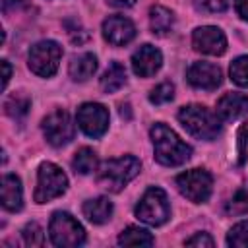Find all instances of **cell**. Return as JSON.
Instances as JSON below:
<instances>
[{
	"label": "cell",
	"instance_id": "obj_1",
	"mask_svg": "<svg viewBox=\"0 0 248 248\" xmlns=\"http://www.w3.org/2000/svg\"><path fill=\"white\" fill-rule=\"evenodd\" d=\"M151 141H153V151L157 163L165 167H178L184 165L192 157V147L182 141L174 130H170L167 124L157 122L151 126Z\"/></svg>",
	"mask_w": 248,
	"mask_h": 248
},
{
	"label": "cell",
	"instance_id": "obj_2",
	"mask_svg": "<svg viewBox=\"0 0 248 248\" xmlns=\"http://www.w3.org/2000/svg\"><path fill=\"white\" fill-rule=\"evenodd\" d=\"M180 124L198 140H215L221 132L219 114L203 105H186L178 110Z\"/></svg>",
	"mask_w": 248,
	"mask_h": 248
},
{
	"label": "cell",
	"instance_id": "obj_3",
	"mask_svg": "<svg viewBox=\"0 0 248 248\" xmlns=\"http://www.w3.org/2000/svg\"><path fill=\"white\" fill-rule=\"evenodd\" d=\"M140 161L134 155H124L118 159H108L101 165L97 172V184L108 192H120L138 172Z\"/></svg>",
	"mask_w": 248,
	"mask_h": 248
},
{
	"label": "cell",
	"instance_id": "obj_4",
	"mask_svg": "<svg viewBox=\"0 0 248 248\" xmlns=\"http://www.w3.org/2000/svg\"><path fill=\"white\" fill-rule=\"evenodd\" d=\"M48 232H50L52 244L62 246V248H74L85 242L83 227L66 211L52 213L50 223H48Z\"/></svg>",
	"mask_w": 248,
	"mask_h": 248
},
{
	"label": "cell",
	"instance_id": "obj_5",
	"mask_svg": "<svg viewBox=\"0 0 248 248\" xmlns=\"http://www.w3.org/2000/svg\"><path fill=\"white\" fill-rule=\"evenodd\" d=\"M169 215H170V205L167 194L157 186H151L136 205V217L151 227L163 225L169 219Z\"/></svg>",
	"mask_w": 248,
	"mask_h": 248
},
{
	"label": "cell",
	"instance_id": "obj_6",
	"mask_svg": "<svg viewBox=\"0 0 248 248\" xmlns=\"http://www.w3.org/2000/svg\"><path fill=\"white\" fill-rule=\"evenodd\" d=\"M68 188V178L60 167L54 163H43L37 172V188H35V202L46 203L58 196H62Z\"/></svg>",
	"mask_w": 248,
	"mask_h": 248
},
{
	"label": "cell",
	"instance_id": "obj_7",
	"mask_svg": "<svg viewBox=\"0 0 248 248\" xmlns=\"http://www.w3.org/2000/svg\"><path fill=\"white\" fill-rule=\"evenodd\" d=\"M176 188L190 202L203 203L211 196L213 178L203 169H190V170H186V172H182V174L176 176Z\"/></svg>",
	"mask_w": 248,
	"mask_h": 248
},
{
	"label": "cell",
	"instance_id": "obj_8",
	"mask_svg": "<svg viewBox=\"0 0 248 248\" xmlns=\"http://www.w3.org/2000/svg\"><path fill=\"white\" fill-rule=\"evenodd\" d=\"M62 46L54 41H39L29 50V68L41 78H50L58 70Z\"/></svg>",
	"mask_w": 248,
	"mask_h": 248
},
{
	"label": "cell",
	"instance_id": "obj_9",
	"mask_svg": "<svg viewBox=\"0 0 248 248\" xmlns=\"http://www.w3.org/2000/svg\"><path fill=\"white\" fill-rule=\"evenodd\" d=\"M43 134L46 138V141L54 147H62L66 143H70L74 140L76 128L72 124L70 114L64 108H56L52 110L48 116H45L43 120Z\"/></svg>",
	"mask_w": 248,
	"mask_h": 248
},
{
	"label": "cell",
	"instance_id": "obj_10",
	"mask_svg": "<svg viewBox=\"0 0 248 248\" xmlns=\"http://www.w3.org/2000/svg\"><path fill=\"white\" fill-rule=\"evenodd\" d=\"M78 124L89 138H101L108 130V110L101 103H83L78 108Z\"/></svg>",
	"mask_w": 248,
	"mask_h": 248
},
{
	"label": "cell",
	"instance_id": "obj_11",
	"mask_svg": "<svg viewBox=\"0 0 248 248\" xmlns=\"http://www.w3.org/2000/svg\"><path fill=\"white\" fill-rule=\"evenodd\" d=\"M192 45L198 52L219 56L227 50V37L219 27L203 25L192 33Z\"/></svg>",
	"mask_w": 248,
	"mask_h": 248
},
{
	"label": "cell",
	"instance_id": "obj_12",
	"mask_svg": "<svg viewBox=\"0 0 248 248\" xmlns=\"http://www.w3.org/2000/svg\"><path fill=\"white\" fill-rule=\"evenodd\" d=\"M186 78H188V83L196 89H205V91H213L221 85V68L217 64H211V62H205V60H200V62H194L188 72H186Z\"/></svg>",
	"mask_w": 248,
	"mask_h": 248
},
{
	"label": "cell",
	"instance_id": "obj_13",
	"mask_svg": "<svg viewBox=\"0 0 248 248\" xmlns=\"http://www.w3.org/2000/svg\"><path fill=\"white\" fill-rule=\"evenodd\" d=\"M103 37L114 46H124L136 37V25L124 16H110L103 21Z\"/></svg>",
	"mask_w": 248,
	"mask_h": 248
},
{
	"label": "cell",
	"instance_id": "obj_14",
	"mask_svg": "<svg viewBox=\"0 0 248 248\" xmlns=\"http://www.w3.org/2000/svg\"><path fill=\"white\" fill-rule=\"evenodd\" d=\"M163 64V54L153 45H141L132 54V70L140 78H151Z\"/></svg>",
	"mask_w": 248,
	"mask_h": 248
},
{
	"label": "cell",
	"instance_id": "obj_15",
	"mask_svg": "<svg viewBox=\"0 0 248 248\" xmlns=\"http://www.w3.org/2000/svg\"><path fill=\"white\" fill-rule=\"evenodd\" d=\"M217 114L223 120H236L248 114V95L244 93H225L217 101Z\"/></svg>",
	"mask_w": 248,
	"mask_h": 248
},
{
	"label": "cell",
	"instance_id": "obj_16",
	"mask_svg": "<svg viewBox=\"0 0 248 248\" xmlns=\"http://www.w3.org/2000/svg\"><path fill=\"white\" fill-rule=\"evenodd\" d=\"M2 205L8 211H19L23 207L21 182L16 174H4L2 178Z\"/></svg>",
	"mask_w": 248,
	"mask_h": 248
},
{
	"label": "cell",
	"instance_id": "obj_17",
	"mask_svg": "<svg viewBox=\"0 0 248 248\" xmlns=\"http://www.w3.org/2000/svg\"><path fill=\"white\" fill-rule=\"evenodd\" d=\"M97 70V56L91 54V52H83V54H78L72 58L70 62V78L76 79V81H85L89 79Z\"/></svg>",
	"mask_w": 248,
	"mask_h": 248
},
{
	"label": "cell",
	"instance_id": "obj_18",
	"mask_svg": "<svg viewBox=\"0 0 248 248\" xmlns=\"http://www.w3.org/2000/svg\"><path fill=\"white\" fill-rule=\"evenodd\" d=\"M81 211H83V215H85L91 223H95V225H103V223H107V221L110 219L112 203H110L108 198H103V196H101V198L87 200V202L83 203Z\"/></svg>",
	"mask_w": 248,
	"mask_h": 248
},
{
	"label": "cell",
	"instance_id": "obj_19",
	"mask_svg": "<svg viewBox=\"0 0 248 248\" xmlns=\"http://www.w3.org/2000/svg\"><path fill=\"white\" fill-rule=\"evenodd\" d=\"M149 25L155 35H167L174 25V16L165 6H151L149 10Z\"/></svg>",
	"mask_w": 248,
	"mask_h": 248
},
{
	"label": "cell",
	"instance_id": "obj_20",
	"mask_svg": "<svg viewBox=\"0 0 248 248\" xmlns=\"http://www.w3.org/2000/svg\"><path fill=\"white\" fill-rule=\"evenodd\" d=\"M126 83V68L120 62H110L101 78V87L105 93H114Z\"/></svg>",
	"mask_w": 248,
	"mask_h": 248
},
{
	"label": "cell",
	"instance_id": "obj_21",
	"mask_svg": "<svg viewBox=\"0 0 248 248\" xmlns=\"http://www.w3.org/2000/svg\"><path fill=\"white\" fill-rule=\"evenodd\" d=\"M118 244H122V246H151L153 236L145 229L128 227L118 234Z\"/></svg>",
	"mask_w": 248,
	"mask_h": 248
},
{
	"label": "cell",
	"instance_id": "obj_22",
	"mask_svg": "<svg viewBox=\"0 0 248 248\" xmlns=\"http://www.w3.org/2000/svg\"><path fill=\"white\" fill-rule=\"evenodd\" d=\"M31 108V99L23 93H14L4 101V110L8 116H12L14 120L23 118Z\"/></svg>",
	"mask_w": 248,
	"mask_h": 248
},
{
	"label": "cell",
	"instance_id": "obj_23",
	"mask_svg": "<svg viewBox=\"0 0 248 248\" xmlns=\"http://www.w3.org/2000/svg\"><path fill=\"white\" fill-rule=\"evenodd\" d=\"M72 167L79 174H89L97 167V155H95V151L91 147L78 149L76 155H74V159H72Z\"/></svg>",
	"mask_w": 248,
	"mask_h": 248
},
{
	"label": "cell",
	"instance_id": "obj_24",
	"mask_svg": "<svg viewBox=\"0 0 248 248\" xmlns=\"http://www.w3.org/2000/svg\"><path fill=\"white\" fill-rule=\"evenodd\" d=\"M225 211L229 215H242V213H248V182L244 186H240L232 198L227 202L225 205Z\"/></svg>",
	"mask_w": 248,
	"mask_h": 248
},
{
	"label": "cell",
	"instance_id": "obj_25",
	"mask_svg": "<svg viewBox=\"0 0 248 248\" xmlns=\"http://www.w3.org/2000/svg\"><path fill=\"white\" fill-rule=\"evenodd\" d=\"M231 79L240 85V87H248V56H238L232 60L231 64Z\"/></svg>",
	"mask_w": 248,
	"mask_h": 248
},
{
	"label": "cell",
	"instance_id": "obj_26",
	"mask_svg": "<svg viewBox=\"0 0 248 248\" xmlns=\"http://www.w3.org/2000/svg\"><path fill=\"white\" fill-rule=\"evenodd\" d=\"M172 97H174V85H172L170 81H163V83L155 85V87L151 89V93H149V101H151L153 105L169 103V101H172Z\"/></svg>",
	"mask_w": 248,
	"mask_h": 248
},
{
	"label": "cell",
	"instance_id": "obj_27",
	"mask_svg": "<svg viewBox=\"0 0 248 248\" xmlns=\"http://www.w3.org/2000/svg\"><path fill=\"white\" fill-rule=\"evenodd\" d=\"M229 246H248V221L234 225L227 234Z\"/></svg>",
	"mask_w": 248,
	"mask_h": 248
},
{
	"label": "cell",
	"instance_id": "obj_28",
	"mask_svg": "<svg viewBox=\"0 0 248 248\" xmlns=\"http://www.w3.org/2000/svg\"><path fill=\"white\" fill-rule=\"evenodd\" d=\"M21 234H23V242L27 246H43V242H45V232L37 223H27L23 227Z\"/></svg>",
	"mask_w": 248,
	"mask_h": 248
},
{
	"label": "cell",
	"instance_id": "obj_29",
	"mask_svg": "<svg viewBox=\"0 0 248 248\" xmlns=\"http://www.w3.org/2000/svg\"><path fill=\"white\" fill-rule=\"evenodd\" d=\"M236 149H238V165H244L248 157V124H242L236 132Z\"/></svg>",
	"mask_w": 248,
	"mask_h": 248
},
{
	"label": "cell",
	"instance_id": "obj_30",
	"mask_svg": "<svg viewBox=\"0 0 248 248\" xmlns=\"http://www.w3.org/2000/svg\"><path fill=\"white\" fill-rule=\"evenodd\" d=\"M229 6V0H196V8L207 14H217L225 12Z\"/></svg>",
	"mask_w": 248,
	"mask_h": 248
},
{
	"label": "cell",
	"instance_id": "obj_31",
	"mask_svg": "<svg viewBox=\"0 0 248 248\" xmlns=\"http://www.w3.org/2000/svg\"><path fill=\"white\" fill-rule=\"evenodd\" d=\"M184 244H186V246H213L215 242H213V238H211L207 232H196L194 236L186 238Z\"/></svg>",
	"mask_w": 248,
	"mask_h": 248
},
{
	"label": "cell",
	"instance_id": "obj_32",
	"mask_svg": "<svg viewBox=\"0 0 248 248\" xmlns=\"http://www.w3.org/2000/svg\"><path fill=\"white\" fill-rule=\"evenodd\" d=\"M234 8H236V14L248 21V0H234Z\"/></svg>",
	"mask_w": 248,
	"mask_h": 248
},
{
	"label": "cell",
	"instance_id": "obj_33",
	"mask_svg": "<svg viewBox=\"0 0 248 248\" xmlns=\"http://www.w3.org/2000/svg\"><path fill=\"white\" fill-rule=\"evenodd\" d=\"M27 0H2V10L8 14L10 10H16V8H19V6H23Z\"/></svg>",
	"mask_w": 248,
	"mask_h": 248
},
{
	"label": "cell",
	"instance_id": "obj_34",
	"mask_svg": "<svg viewBox=\"0 0 248 248\" xmlns=\"http://www.w3.org/2000/svg\"><path fill=\"white\" fill-rule=\"evenodd\" d=\"M107 4L112 8H130L136 4V0H107Z\"/></svg>",
	"mask_w": 248,
	"mask_h": 248
},
{
	"label": "cell",
	"instance_id": "obj_35",
	"mask_svg": "<svg viewBox=\"0 0 248 248\" xmlns=\"http://www.w3.org/2000/svg\"><path fill=\"white\" fill-rule=\"evenodd\" d=\"M2 70H4V78H2V87H6V85H8V81H10V76H12V68H10L8 60H2Z\"/></svg>",
	"mask_w": 248,
	"mask_h": 248
}]
</instances>
